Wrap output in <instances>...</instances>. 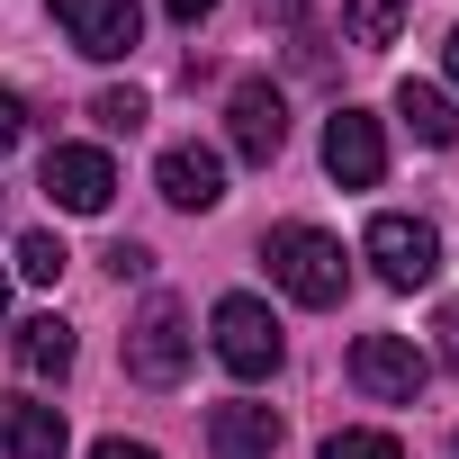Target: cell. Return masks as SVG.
I'll use <instances>...</instances> for the list:
<instances>
[{
	"label": "cell",
	"mask_w": 459,
	"mask_h": 459,
	"mask_svg": "<svg viewBox=\"0 0 459 459\" xmlns=\"http://www.w3.org/2000/svg\"><path fill=\"white\" fill-rule=\"evenodd\" d=\"M108 271H117V280H144L153 253H144V244H108Z\"/></svg>",
	"instance_id": "20"
},
{
	"label": "cell",
	"mask_w": 459,
	"mask_h": 459,
	"mask_svg": "<svg viewBox=\"0 0 459 459\" xmlns=\"http://www.w3.org/2000/svg\"><path fill=\"white\" fill-rule=\"evenodd\" d=\"M19 369L28 378H64L73 369V325L64 316H28L19 325Z\"/></svg>",
	"instance_id": "13"
},
{
	"label": "cell",
	"mask_w": 459,
	"mask_h": 459,
	"mask_svg": "<svg viewBox=\"0 0 459 459\" xmlns=\"http://www.w3.org/2000/svg\"><path fill=\"white\" fill-rule=\"evenodd\" d=\"M19 280H37V289H55L64 271H73V253H64V235H19V262H10Z\"/></svg>",
	"instance_id": "16"
},
{
	"label": "cell",
	"mask_w": 459,
	"mask_h": 459,
	"mask_svg": "<svg viewBox=\"0 0 459 459\" xmlns=\"http://www.w3.org/2000/svg\"><path fill=\"white\" fill-rule=\"evenodd\" d=\"M396 117H405L423 144H459V117H450V100H441L432 82H396Z\"/></svg>",
	"instance_id": "14"
},
{
	"label": "cell",
	"mask_w": 459,
	"mask_h": 459,
	"mask_svg": "<svg viewBox=\"0 0 459 459\" xmlns=\"http://www.w3.org/2000/svg\"><path fill=\"white\" fill-rule=\"evenodd\" d=\"M441 73H450V82H459V28H450V37H441Z\"/></svg>",
	"instance_id": "24"
},
{
	"label": "cell",
	"mask_w": 459,
	"mask_h": 459,
	"mask_svg": "<svg viewBox=\"0 0 459 459\" xmlns=\"http://www.w3.org/2000/svg\"><path fill=\"white\" fill-rule=\"evenodd\" d=\"M207 450L216 459H271L280 450V414L253 405V396H225V405H207Z\"/></svg>",
	"instance_id": "11"
},
{
	"label": "cell",
	"mask_w": 459,
	"mask_h": 459,
	"mask_svg": "<svg viewBox=\"0 0 459 459\" xmlns=\"http://www.w3.org/2000/svg\"><path fill=\"white\" fill-rule=\"evenodd\" d=\"M0 450L10 459H64V414L37 396H0Z\"/></svg>",
	"instance_id": "12"
},
{
	"label": "cell",
	"mask_w": 459,
	"mask_h": 459,
	"mask_svg": "<svg viewBox=\"0 0 459 459\" xmlns=\"http://www.w3.org/2000/svg\"><path fill=\"white\" fill-rule=\"evenodd\" d=\"M423 378H432V360H423L405 333H360V342H351V387H360L369 405H414Z\"/></svg>",
	"instance_id": "5"
},
{
	"label": "cell",
	"mask_w": 459,
	"mask_h": 459,
	"mask_svg": "<svg viewBox=\"0 0 459 459\" xmlns=\"http://www.w3.org/2000/svg\"><path fill=\"white\" fill-rule=\"evenodd\" d=\"M19 135H28V100H19V91H0V153H10Z\"/></svg>",
	"instance_id": "19"
},
{
	"label": "cell",
	"mask_w": 459,
	"mask_h": 459,
	"mask_svg": "<svg viewBox=\"0 0 459 459\" xmlns=\"http://www.w3.org/2000/svg\"><path fill=\"white\" fill-rule=\"evenodd\" d=\"M325 171H333L342 189H378V171H387V135H378L369 108H333V117H325Z\"/></svg>",
	"instance_id": "8"
},
{
	"label": "cell",
	"mask_w": 459,
	"mask_h": 459,
	"mask_svg": "<svg viewBox=\"0 0 459 459\" xmlns=\"http://www.w3.org/2000/svg\"><path fill=\"white\" fill-rule=\"evenodd\" d=\"M91 459H162V450H144V441H100Z\"/></svg>",
	"instance_id": "21"
},
{
	"label": "cell",
	"mask_w": 459,
	"mask_h": 459,
	"mask_svg": "<svg viewBox=\"0 0 459 459\" xmlns=\"http://www.w3.org/2000/svg\"><path fill=\"white\" fill-rule=\"evenodd\" d=\"M55 28H64L91 64H117V55H135V37H144V0H55Z\"/></svg>",
	"instance_id": "6"
},
{
	"label": "cell",
	"mask_w": 459,
	"mask_h": 459,
	"mask_svg": "<svg viewBox=\"0 0 459 459\" xmlns=\"http://www.w3.org/2000/svg\"><path fill=\"white\" fill-rule=\"evenodd\" d=\"M316 459H405V450H396V432H333Z\"/></svg>",
	"instance_id": "18"
},
{
	"label": "cell",
	"mask_w": 459,
	"mask_h": 459,
	"mask_svg": "<svg viewBox=\"0 0 459 459\" xmlns=\"http://www.w3.org/2000/svg\"><path fill=\"white\" fill-rule=\"evenodd\" d=\"M189 351H198V333H189V316H180L171 298H153V307L135 316V333H126V369H135L144 387H180V378H189Z\"/></svg>",
	"instance_id": "4"
},
{
	"label": "cell",
	"mask_w": 459,
	"mask_h": 459,
	"mask_svg": "<svg viewBox=\"0 0 459 459\" xmlns=\"http://www.w3.org/2000/svg\"><path fill=\"white\" fill-rule=\"evenodd\" d=\"M253 10H262V19H298V10H307V0H253Z\"/></svg>",
	"instance_id": "23"
},
{
	"label": "cell",
	"mask_w": 459,
	"mask_h": 459,
	"mask_svg": "<svg viewBox=\"0 0 459 459\" xmlns=\"http://www.w3.org/2000/svg\"><path fill=\"white\" fill-rule=\"evenodd\" d=\"M162 10H171V19H180V28H198V19H207V10H216V0H162Z\"/></svg>",
	"instance_id": "22"
},
{
	"label": "cell",
	"mask_w": 459,
	"mask_h": 459,
	"mask_svg": "<svg viewBox=\"0 0 459 459\" xmlns=\"http://www.w3.org/2000/svg\"><path fill=\"white\" fill-rule=\"evenodd\" d=\"M153 189H162L171 207L207 216V207L225 198V153H207V144H171V153L153 162Z\"/></svg>",
	"instance_id": "10"
},
{
	"label": "cell",
	"mask_w": 459,
	"mask_h": 459,
	"mask_svg": "<svg viewBox=\"0 0 459 459\" xmlns=\"http://www.w3.org/2000/svg\"><path fill=\"white\" fill-rule=\"evenodd\" d=\"M396 28H405V0H342V46L378 55V46H396Z\"/></svg>",
	"instance_id": "15"
},
{
	"label": "cell",
	"mask_w": 459,
	"mask_h": 459,
	"mask_svg": "<svg viewBox=\"0 0 459 459\" xmlns=\"http://www.w3.org/2000/svg\"><path fill=\"white\" fill-rule=\"evenodd\" d=\"M441 333H450V360H459V316H450V325H441Z\"/></svg>",
	"instance_id": "26"
},
{
	"label": "cell",
	"mask_w": 459,
	"mask_h": 459,
	"mask_svg": "<svg viewBox=\"0 0 459 459\" xmlns=\"http://www.w3.org/2000/svg\"><path fill=\"white\" fill-rule=\"evenodd\" d=\"M262 262H271V280L298 298V307H342V289H351V262H342V244L325 235V225H271L262 235Z\"/></svg>",
	"instance_id": "1"
},
{
	"label": "cell",
	"mask_w": 459,
	"mask_h": 459,
	"mask_svg": "<svg viewBox=\"0 0 459 459\" xmlns=\"http://www.w3.org/2000/svg\"><path fill=\"white\" fill-rule=\"evenodd\" d=\"M64 216H100L108 198H117V162L100 153V144H55L46 153V180H37Z\"/></svg>",
	"instance_id": "7"
},
{
	"label": "cell",
	"mask_w": 459,
	"mask_h": 459,
	"mask_svg": "<svg viewBox=\"0 0 459 459\" xmlns=\"http://www.w3.org/2000/svg\"><path fill=\"white\" fill-rule=\"evenodd\" d=\"M91 117H100L108 135H135L153 108H144V91H100V100H91Z\"/></svg>",
	"instance_id": "17"
},
{
	"label": "cell",
	"mask_w": 459,
	"mask_h": 459,
	"mask_svg": "<svg viewBox=\"0 0 459 459\" xmlns=\"http://www.w3.org/2000/svg\"><path fill=\"white\" fill-rule=\"evenodd\" d=\"M360 253H369V271L387 289H432V271H441V235H432L423 216H369Z\"/></svg>",
	"instance_id": "3"
},
{
	"label": "cell",
	"mask_w": 459,
	"mask_h": 459,
	"mask_svg": "<svg viewBox=\"0 0 459 459\" xmlns=\"http://www.w3.org/2000/svg\"><path fill=\"white\" fill-rule=\"evenodd\" d=\"M207 342H216V360L235 369V378H271L280 369V316L262 307V298H216V316H207Z\"/></svg>",
	"instance_id": "2"
},
{
	"label": "cell",
	"mask_w": 459,
	"mask_h": 459,
	"mask_svg": "<svg viewBox=\"0 0 459 459\" xmlns=\"http://www.w3.org/2000/svg\"><path fill=\"white\" fill-rule=\"evenodd\" d=\"M0 316H10V262H0Z\"/></svg>",
	"instance_id": "25"
},
{
	"label": "cell",
	"mask_w": 459,
	"mask_h": 459,
	"mask_svg": "<svg viewBox=\"0 0 459 459\" xmlns=\"http://www.w3.org/2000/svg\"><path fill=\"white\" fill-rule=\"evenodd\" d=\"M225 135H235L244 162H280L289 144V100L271 82H235V100H225Z\"/></svg>",
	"instance_id": "9"
}]
</instances>
